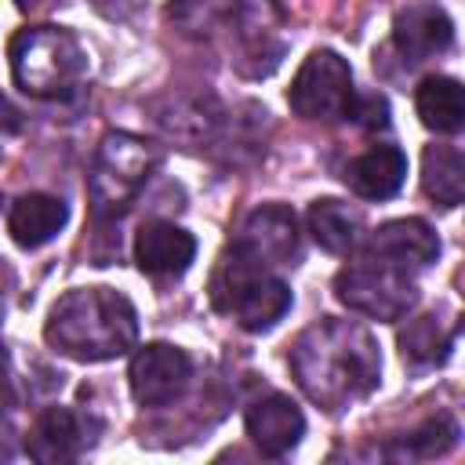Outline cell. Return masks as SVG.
<instances>
[{
    "label": "cell",
    "mask_w": 465,
    "mask_h": 465,
    "mask_svg": "<svg viewBox=\"0 0 465 465\" xmlns=\"http://www.w3.org/2000/svg\"><path fill=\"white\" fill-rule=\"evenodd\" d=\"M44 338L54 352L80 363L116 360L138 341V312L113 287H76L51 305Z\"/></svg>",
    "instance_id": "2"
},
{
    "label": "cell",
    "mask_w": 465,
    "mask_h": 465,
    "mask_svg": "<svg viewBox=\"0 0 465 465\" xmlns=\"http://www.w3.org/2000/svg\"><path fill=\"white\" fill-rule=\"evenodd\" d=\"M407 178V156L396 145H374L345 167V185L363 200H389Z\"/></svg>",
    "instance_id": "17"
},
{
    "label": "cell",
    "mask_w": 465,
    "mask_h": 465,
    "mask_svg": "<svg viewBox=\"0 0 465 465\" xmlns=\"http://www.w3.org/2000/svg\"><path fill=\"white\" fill-rule=\"evenodd\" d=\"M345 120H352V124H360V127H367V131L385 127V124H389V102H385L378 91H371V94H352V102H349V109H345Z\"/></svg>",
    "instance_id": "24"
},
{
    "label": "cell",
    "mask_w": 465,
    "mask_h": 465,
    "mask_svg": "<svg viewBox=\"0 0 465 465\" xmlns=\"http://www.w3.org/2000/svg\"><path fill=\"white\" fill-rule=\"evenodd\" d=\"M421 189L440 207H458L465 196V156L458 145H425Z\"/></svg>",
    "instance_id": "19"
},
{
    "label": "cell",
    "mask_w": 465,
    "mask_h": 465,
    "mask_svg": "<svg viewBox=\"0 0 465 465\" xmlns=\"http://www.w3.org/2000/svg\"><path fill=\"white\" fill-rule=\"evenodd\" d=\"M334 294L345 309L371 316V320H385V323L403 320L418 302L414 272H407L385 258L363 254V251L356 262H349L334 276Z\"/></svg>",
    "instance_id": "5"
},
{
    "label": "cell",
    "mask_w": 465,
    "mask_h": 465,
    "mask_svg": "<svg viewBox=\"0 0 465 465\" xmlns=\"http://www.w3.org/2000/svg\"><path fill=\"white\" fill-rule=\"evenodd\" d=\"M352 69L338 51H312L302 69L291 80L287 105L302 120H345V109L352 102Z\"/></svg>",
    "instance_id": "6"
},
{
    "label": "cell",
    "mask_w": 465,
    "mask_h": 465,
    "mask_svg": "<svg viewBox=\"0 0 465 465\" xmlns=\"http://www.w3.org/2000/svg\"><path fill=\"white\" fill-rule=\"evenodd\" d=\"M91 443H94L91 418L69 407H47L25 436V454L40 465H58V461H76Z\"/></svg>",
    "instance_id": "9"
},
{
    "label": "cell",
    "mask_w": 465,
    "mask_h": 465,
    "mask_svg": "<svg viewBox=\"0 0 465 465\" xmlns=\"http://www.w3.org/2000/svg\"><path fill=\"white\" fill-rule=\"evenodd\" d=\"M309 232L327 254H349L360 243V214L341 200H312Z\"/></svg>",
    "instance_id": "21"
},
{
    "label": "cell",
    "mask_w": 465,
    "mask_h": 465,
    "mask_svg": "<svg viewBox=\"0 0 465 465\" xmlns=\"http://www.w3.org/2000/svg\"><path fill=\"white\" fill-rule=\"evenodd\" d=\"M291 374L316 407L345 411L378 389L381 352L363 323L323 316L291 345Z\"/></svg>",
    "instance_id": "1"
},
{
    "label": "cell",
    "mask_w": 465,
    "mask_h": 465,
    "mask_svg": "<svg viewBox=\"0 0 465 465\" xmlns=\"http://www.w3.org/2000/svg\"><path fill=\"white\" fill-rule=\"evenodd\" d=\"M458 443V425L450 418H432L425 425H418L414 432L400 436L396 443H389V458L396 461H421V458H440Z\"/></svg>",
    "instance_id": "22"
},
{
    "label": "cell",
    "mask_w": 465,
    "mask_h": 465,
    "mask_svg": "<svg viewBox=\"0 0 465 465\" xmlns=\"http://www.w3.org/2000/svg\"><path fill=\"white\" fill-rule=\"evenodd\" d=\"M196 258V240L174 222L153 218L134 232V262L145 276H182Z\"/></svg>",
    "instance_id": "12"
},
{
    "label": "cell",
    "mask_w": 465,
    "mask_h": 465,
    "mask_svg": "<svg viewBox=\"0 0 465 465\" xmlns=\"http://www.w3.org/2000/svg\"><path fill=\"white\" fill-rule=\"evenodd\" d=\"M243 421H247L251 443L262 454H269V458L287 454L302 440V432H305V418H302L298 403L291 396H283V392H269V396L254 400L247 407V418Z\"/></svg>",
    "instance_id": "13"
},
{
    "label": "cell",
    "mask_w": 465,
    "mask_h": 465,
    "mask_svg": "<svg viewBox=\"0 0 465 465\" xmlns=\"http://www.w3.org/2000/svg\"><path fill=\"white\" fill-rule=\"evenodd\" d=\"M15 4H18V11H36V7H44L51 0H15Z\"/></svg>",
    "instance_id": "30"
},
{
    "label": "cell",
    "mask_w": 465,
    "mask_h": 465,
    "mask_svg": "<svg viewBox=\"0 0 465 465\" xmlns=\"http://www.w3.org/2000/svg\"><path fill=\"white\" fill-rule=\"evenodd\" d=\"M11 76L29 98H73L87 76L84 44L62 25H33L11 36Z\"/></svg>",
    "instance_id": "3"
},
{
    "label": "cell",
    "mask_w": 465,
    "mask_h": 465,
    "mask_svg": "<svg viewBox=\"0 0 465 465\" xmlns=\"http://www.w3.org/2000/svg\"><path fill=\"white\" fill-rule=\"evenodd\" d=\"M236 243L262 265H287L298 254V218L283 203H262L247 214Z\"/></svg>",
    "instance_id": "10"
},
{
    "label": "cell",
    "mask_w": 465,
    "mask_h": 465,
    "mask_svg": "<svg viewBox=\"0 0 465 465\" xmlns=\"http://www.w3.org/2000/svg\"><path fill=\"white\" fill-rule=\"evenodd\" d=\"M287 309H291V287H287L280 276H272L269 269H262V272H254V276L232 294L225 316H232L243 331H254V334H258V331L276 327Z\"/></svg>",
    "instance_id": "15"
},
{
    "label": "cell",
    "mask_w": 465,
    "mask_h": 465,
    "mask_svg": "<svg viewBox=\"0 0 465 465\" xmlns=\"http://www.w3.org/2000/svg\"><path fill=\"white\" fill-rule=\"evenodd\" d=\"M131 392L142 407H163L174 403L189 378H193V360L185 356V349L171 345V341H149L131 356Z\"/></svg>",
    "instance_id": "8"
},
{
    "label": "cell",
    "mask_w": 465,
    "mask_h": 465,
    "mask_svg": "<svg viewBox=\"0 0 465 465\" xmlns=\"http://www.w3.org/2000/svg\"><path fill=\"white\" fill-rule=\"evenodd\" d=\"M450 349H454V327L447 320H440L436 312H421V316L407 320V327L400 331V352L414 367L443 363L450 356Z\"/></svg>",
    "instance_id": "20"
},
{
    "label": "cell",
    "mask_w": 465,
    "mask_h": 465,
    "mask_svg": "<svg viewBox=\"0 0 465 465\" xmlns=\"http://www.w3.org/2000/svg\"><path fill=\"white\" fill-rule=\"evenodd\" d=\"M232 4L236 0H174L171 4V22L185 36H218V33H225Z\"/></svg>",
    "instance_id": "23"
},
{
    "label": "cell",
    "mask_w": 465,
    "mask_h": 465,
    "mask_svg": "<svg viewBox=\"0 0 465 465\" xmlns=\"http://www.w3.org/2000/svg\"><path fill=\"white\" fill-rule=\"evenodd\" d=\"M11 407H15V378H11L7 360L0 356V421H7Z\"/></svg>",
    "instance_id": "26"
},
{
    "label": "cell",
    "mask_w": 465,
    "mask_h": 465,
    "mask_svg": "<svg viewBox=\"0 0 465 465\" xmlns=\"http://www.w3.org/2000/svg\"><path fill=\"white\" fill-rule=\"evenodd\" d=\"M142 4H145V0H91V7H94L102 18H109V22H127V18H134V15L142 11Z\"/></svg>",
    "instance_id": "25"
},
{
    "label": "cell",
    "mask_w": 465,
    "mask_h": 465,
    "mask_svg": "<svg viewBox=\"0 0 465 465\" xmlns=\"http://www.w3.org/2000/svg\"><path fill=\"white\" fill-rule=\"evenodd\" d=\"M283 15L276 0H236L225 36L236 44V69L243 76H269L283 58Z\"/></svg>",
    "instance_id": "7"
},
{
    "label": "cell",
    "mask_w": 465,
    "mask_h": 465,
    "mask_svg": "<svg viewBox=\"0 0 465 465\" xmlns=\"http://www.w3.org/2000/svg\"><path fill=\"white\" fill-rule=\"evenodd\" d=\"M421 124L436 134H454L465 124V91L454 76H425L414 94Z\"/></svg>",
    "instance_id": "18"
},
{
    "label": "cell",
    "mask_w": 465,
    "mask_h": 465,
    "mask_svg": "<svg viewBox=\"0 0 465 465\" xmlns=\"http://www.w3.org/2000/svg\"><path fill=\"white\" fill-rule=\"evenodd\" d=\"M22 127V120H18V109L0 94V134H11V131H18Z\"/></svg>",
    "instance_id": "27"
},
{
    "label": "cell",
    "mask_w": 465,
    "mask_h": 465,
    "mask_svg": "<svg viewBox=\"0 0 465 465\" xmlns=\"http://www.w3.org/2000/svg\"><path fill=\"white\" fill-rule=\"evenodd\" d=\"M363 254L385 258V262H392V265L414 272V269H425L429 262H436V254H440V236H436L432 225L421 222V218H396V222L378 225V229L367 236Z\"/></svg>",
    "instance_id": "11"
},
{
    "label": "cell",
    "mask_w": 465,
    "mask_h": 465,
    "mask_svg": "<svg viewBox=\"0 0 465 465\" xmlns=\"http://www.w3.org/2000/svg\"><path fill=\"white\" fill-rule=\"evenodd\" d=\"M11 287H15V272L7 269V262H0V316H4V309H7Z\"/></svg>",
    "instance_id": "28"
},
{
    "label": "cell",
    "mask_w": 465,
    "mask_h": 465,
    "mask_svg": "<svg viewBox=\"0 0 465 465\" xmlns=\"http://www.w3.org/2000/svg\"><path fill=\"white\" fill-rule=\"evenodd\" d=\"M11 454H15V429H11V421H0V461Z\"/></svg>",
    "instance_id": "29"
},
{
    "label": "cell",
    "mask_w": 465,
    "mask_h": 465,
    "mask_svg": "<svg viewBox=\"0 0 465 465\" xmlns=\"http://www.w3.org/2000/svg\"><path fill=\"white\" fill-rule=\"evenodd\" d=\"M156 145L131 134V131H109L98 142L91 174H87V196H91V211L94 218H120L134 196L142 193V185L149 182L153 167H156Z\"/></svg>",
    "instance_id": "4"
},
{
    "label": "cell",
    "mask_w": 465,
    "mask_h": 465,
    "mask_svg": "<svg viewBox=\"0 0 465 465\" xmlns=\"http://www.w3.org/2000/svg\"><path fill=\"white\" fill-rule=\"evenodd\" d=\"M65 222H69L65 200L47 196V193H25V196H18L11 203L7 232H11V240L18 247L33 251V247H44L47 240H54Z\"/></svg>",
    "instance_id": "16"
},
{
    "label": "cell",
    "mask_w": 465,
    "mask_h": 465,
    "mask_svg": "<svg viewBox=\"0 0 465 465\" xmlns=\"http://www.w3.org/2000/svg\"><path fill=\"white\" fill-rule=\"evenodd\" d=\"M454 44V25L443 7L436 4H418L396 15L392 22V47L403 54V62H425L443 54Z\"/></svg>",
    "instance_id": "14"
}]
</instances>
